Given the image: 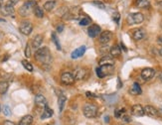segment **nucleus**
Here are the masks:
<instances>
[{
	"instance_id": "obj_3",
	"label": "nucleus",
	"mask_w": 162,
	"mask_h": 125,
	"mask_svg": "<svg viewBox=\"0 0 162 125\" xmlns=\"http://www.w3.org/2000/svg\"><path fill=\"white\" fill-rule=\"evenodd\" d=\"M73 76L76 81H87L90 78V70L87 68H78L74 70Z\"/></svg>"
},
{
	"instance_id": "obj_33",
	"label": "nucleus",
	"mask_w": 162,
	"mask_h": 125,
	"mask_svg": "<svg viewBox=\"0 0 162 125\" xmlns=\"http://www.w3.org/2000/svg\"><path fill=\"white\" fill-rule=\"evenodd\" d=\"M93 4L94 6H97L98 8H100V9H104L106 8V6H104V4L101 1H100V0H94L93 1Z\"/></svg>"
},
{
	"instance_id": "obj_41",
	"label": "nucleus",
	"mask_w": 162,
	"mask_h": 125,
	"mask_svg": "<svg viewBox=\"0 0 162 125\" xmlns=\"http://www.w3.org/2000/svg\"><path fill=\"white\" fill-rule=\"evenodd\" d=\"M3 125H15L12 121H9V120H5L4 122H3Z\"/></svg>"
},
{
	"instance_id": "obj_31",
	"label": "nucleus",
	"mask_w": 162,
	"mask_h": 125,
	"mask_svg": "<svg viewBox=\"0 0 162 125\" xmlns=\"http://www.w3.org/2000/svg\"><path fill=\"white\" fill-rule=\"evenodd\" d=\"M90 24H91V19L88 18V17H84L80 21L81 26H87V25H90Z\"/></svg>"
},
{
	"instance_id": "obj_35",
	"label": "nucleus",
	"mask_w": 162,
	"mask_h": 125,
	"mask_svg": "<svg viewBox=\"0 0 162 125\" xmlns=\"http://www.w3.org/2000/svg\"><path fill=\"white\" fill-rule=\"evenodd\" d=\"M25 56H26L27 58H30V56H31V50H30L29 44H27L26 48H25Z\"/></svg>"
},
{
	"instance_id": "obj_42",
	"label": "nucleus",
	"mask_w": 162,
	"mask_h": 125,
	"mask_svg": "<svg viewBox=\"0 0 162 125\" xmlns=\"http://www.w3.org/2000/svg\"><path fill=\"white\" fill-rule=\"evenodd\" d=\"M158 43L162 45V35H160V36L158 37Z\"/></svg>"
},
{
	"instance_id": "obj_19",
	"label": "nucleus",
	"mask_w": 162,
	"mask_h": 125,
	"mask_svg": "<svg viewBox=\"0 0 162 125\" xmlns=\"http://www.w3.org/2000/svg\"><path fill=\"white\" fill-rule=\"evenodd\" d=\"M43 36L42 35H36L34 38H33V41H32V47L34 48V49H39L40 46H41V44L43 43Z\"/></svg>"
},
{
	"instance_id": "obj_13",
	"label": "nucleus",
	"mask_w": 162,
	"mask_h": 125,
	"mask_svg": "<svg viewBox=\"0 0 162 125\" xmlns=\"http://www.w3.org/2000/svg\"><path fill=\"white\" fill-rule=\"evenodd\" d=\"M144 112L149 117H157L158 114H159V112H158L156 108L154 106H151V105H146L144 107Z\"/></svg>"
},
{
	"instance_id": "obj_39",
	"label": "nucleus",
	"mask_w": 162,
	"mask_h": 125,
	"mask_svg": "<svg viewBox=\"0 0 162 125\" xmlns=\"http://www.w3.org/2000/svg\"><path fill=\"white\" fill-rule=\"evenodd\" d=\"M64 30V24H59V26L57 27V31L59 32V33H61Z\"/></svg>"
},
{
	"instance_id": "obj_40",
	"label": "nucleus",
	"mask_w": 162,
	"mask_h": 125,
	"mask_svg": "<svg viewBox=\"0 0 162 125\" xmlns=\"http://www.w3.org/2000/svg\"><path fill=\"white\" fill-rule=\"evenodd\" d=\"M87 95H88V97H90V98H96V94H92V92L90 91H88L87 92Z\"/></svg>"
},
{
	"instance_id": "obj_37",
	"label": "nucleus",
	"mask_w": 162,
	"mask_h": 125,
	"mask_svg": "<svg viewBox=\"0 0 162 125\" xmlns=\"http://www.w3.org/2000/svg\"><path fill=\"white\" fill-rule=\"evenodd\" d=\"M19 0H7V2L5 3V5H10V6H14L18 3Z\"/></svg>"
},
{
	"instance_id": "obj_16",
	"label": "nucleus",
	"mask_w": 162,
	"mask_h": 125,
	"mask_svg": "<svg viewBox=\"0 0 162 125\" xmlns=\"http://www.w3.org/2000/svg\"><path fill=\"white\" fill-rule=\"evenodd\" d=\"M132 38L133 40L135 41H139L141 39H143L144 38V35H145V32L143 29H140V28H137V29H134V30L132 31Z\"/></svg>"
},
{
	"instance_id": "obj_25",
	"label": "nucleus",
	"mask_w": 162,
	"mask_h": 125,
	"mask_svg": "<svg viewBox=\"0 0 162 125\" xmlns=\"http://www.w3.org/2000/svg\"><path fill=\"white\" fill-rule=\"evenodd\" d=\"M53 113H54L53 110H52V109H50V108L48 107V105H47V106H45V109H44L42 115H41V118H42V119H46V118H50V117L53 115Z\"/></svg>"
},
{
	"instance_id": "obj_18",
	"label": "nucleus",
	"mask_w": 162,
	"mask_h": 125,
	"mask_svg": "<svg viewBox=\"0 0 162 125\" xmlns=\"http://www.w3.org/2000/svg\"><path fill=\"white\" fill-rule=\"evenodd\" d=\"M86 50H87V47L86 46H81L80 48H78L77 50H75L74 52L72 53V59H78V58H81L85 54Z\"/></svg>"
},
{
	"instance_id": "obj_38",
	"label": "nucleus",
	"mask_w": 162,
	"mask_h": 125,
	"mask_svg": "<svg viewBox=\"0 0 162 125\" xmlns=\"http://www.w3.org/2000/svg\"><path fill=\"white\" fill-rule=\"evenodd\" d=\"M113 19H114V21H116V23H118V22H119L120 15H119V13H118V12H116V13L114 14V17H113Z\"/></svg>"
},
{
	"instance_id": "obj_6",
	"label": "nucleus",
	"mask_w": 162,
	"mask_h": 125,
	"mask_svg": "<svg viewBox=\"0 0 162 125\" xmlns=\"http://www.w3.org/2000/svg\"><path fill=\"white\" fill-rule=\"evenodd\" d=\"M143 20H144L143 14L139 13V12H137V13L130 14L128 18V21L129 24H140L143 22Z\"/></svg>"
},
{
	"instance_id": "obj_7",
	"label": "nucleus",
	"mask_w": 162,
	"mask_h": 125,
	"mask_svg": "<svg viewBox=\"0 0 162 125\" xmlns=\"http://www.w3.org/2000/svg\"><path fill=\"white\" fill-rule=\"evenodd\" d=\"M61 82L66 85H72L76 82V79L74 78V76H73V73L69 72H65L61 76Z\"/></svg>"
},
{
	"instance_id": "obj_26",
	"label": "nucleus",
	"mask_w": 162,
	"mask_h": 125,
	"mask_svg": "<svg viewBox=\"0 0 162 125\" xmlns=\"http://www.w3.org/2000/svg\"><path fill=\"white\" fill-rule=\"evenodd\" d=\"M9 88V82L6 81L0 82V94H6V91H8Z\"/></svg>"
},
{
	"instance_id": "obj_15",
	"label": "nucleus",
	"mask_w": 162,
	"mask_h": 125,
	"mask_svg": "<svg viewBox=\"0 0 162 125\" xmlns=\"http://www.w3.org/2000/svg\"><path fill=\"white\" fill-rule=\"evenodd\" d=\"M35 104H36L38 107L45 108V106H47V100L45 97L42 94H37L36 97H35Z\"/></svg>"
},
{
	"instance_id": "obj_11",
	"label": "nucleus",
	"mask_w": 162,
	"mask_h": 125,
	"mask_svg": "<svg viewBox=\"0 0 162 125\" xmlns=\"http://www.w3.org/2000/svg\"><path fill=\"white\" fill-rule=\"evenodd\" d=\"M154 75H155L154 70L150 69V68L143 69L141 72V78L143 79L144 81H149V79H151L154 76Z\"/></svg>"
},
{
	"instance_id": "obj_47",
	"label": "nucleus",
	"mask_w": 162,
	"mask_h": 125,
	"mask_svg": "<svg viewBox=\"0 0 162 125\" xmlns=\"http://www.w3.org/2000/svg\"><path fill=\"white\" fill-rule=\"evenodd\" d=\"M0 110H1V106H0Z\"/></svg>"
},
{
	"instance_id": "obj_46",
	"label": "nucleus",
	"mask_w": 162,
	"mask_h": 125,
	"mask_svg": "<svg viewBox=\"0 0 162 125\" xmlns=\"http://www.w3.org/2000/svg\"><path fill=\"white\" fill-rule=\"evenodd\" d=\"M0 6H1V0H0Z\"/></svg>"
},
{
	"instance_id": "obj_44",
	"label": "nucleus",
	"mask_w": 162,
	"mask_h": 125,
	"mask_svg": "<svg viewBox=\"0 0 162 125\" xmlns=\"http://www.w3.org/2000/svg\"><path fill=\"white\" fill-rule=\"evenodd\" d=\"M159 55L162 57V47L160 48V49H159Z\"/></svg>"
},
{
	"instance_id": "obj_14",
	"label": "nucleus",
	"mask_w": 162,
	"mask_h": 125,
	"mask_svg": "<svg viewBox=\"0 0 162 125\" xmlns=\"http://www.w3.org/2000/svg\"><path fill=\"white\" fill-rule=\"evenodd\" d=\"M98 65H100V67H101V66H113L114 65V60L112 56H104L100 60Z\"/></svg>"
},
{
	"instance_id": "obj_1",
	"label": "nucleus",
	"mask_w": 162,
	"mask_h": 125,
	"mask_svg": "<svg viewBox=\"0 0 162 125\" xmlns=\"http://www.w3.org/2000/svg\"><path fill=\"white\" fill-rule=\"evenodd\" d=\"M35 59L38 62H40L42 65H50L52 58H51V53L48 48L43 47L37 49L36 53H35Z\"/></svg>"
},
{
	"instance_id": "obj_22",
	"label": "nucleus",
	"mask_w": 162,
	"mask_h": 125,
	"mask_svg": "<svg viewBox=\"0 0 162 125\" xmlns=\"http://www.w3.org/2000/svg\"><path fill=\"white\" fill-rule=\"evenodd\" d=\"M33 122V116L32 115H25L21 118L20 120V125H31Z\"/></svg>"
},
{
	"instance_id": "obj_30",
	"label": "nucleus",
	"mask_w": 162,
	"mask_h": 125,
	"mask_svg": "<svg viewBox=\"0 0 162 125\" xmlns=\"http://www.w3.org/2000/svg\"><path fill=\"white\" fill-rule=\"evenodd\" d=\"M52 39H53L54 43H55V45H56L57 49L61 50V45H60V43H59V39H58V37H57L56 33H52Z\"/></svg>"
},
{
	"instance_id": "obj_34",
	"label": "nucleus",
	"mask_w": 162,
	"mask_h": 125,
	"mask_svg": "<svg viewBox=\"0 0 162 125\" xmlns=\"http://www.w3.org/2000/svg\"><path fill=\"white\" fill-rule=\"evenodd\" d=\"M124 113H125V109H124V108H120V109H116V113H114V115H116V117L120 118Z\"/></svg>"
},
{
	"instance_id": "obj_32",
	"label": "nucleus",
	"mask_w": 162,
	"mask_h": 125,
	"mask_svg": "<svg viewBox=\"0 0 162 125\" xmlns=\"http://www.w3.org/2000/svg\"><path fill=\"white\" fill-rule=\"evenodd\" d=\"M2 111H3V114H4L5 116H10V115H11V109H10V107H9L8 105H4V106H3Z\"/></svg>"
},
{
	"instance_id": "obj_10",
	"label": "nucleus",
	"mask_w": 162,
	"mask_h": 125,
	"mask_svg": "<svg viewBox=\"0 0 162 125\" xmlns=\"http://www.w3.org/2000/svg\"><path fill=\"white\" fill-rule=\"evenodd\" d=\"M112 38V32H110V31H104V32H103V33L100 34V43L101 45H106V44H109Z\"/></svg>"
},
{
	"instance_id": "obj_48",
	"label": "nucleus",
	"mask_w": 162,
	"mask_h": 125,
	"mask_svg": "<svg viewBox=\"0 0 162 125\" xmlns=\"http://www.w3.org/2000/svg\"><path fill=\"white\" fill-rule=\"evenodd\" d=\"M18 125H20V124H18Z\"/></svg>"
},
{
	"instance_id": "obj_45",
	"label": "nucleus",
	"mask_w": 162,
	"mask_h": 125,
	"mask_svg": "<svg viewBox=\"0 0 162 125\" xmlns=\"http://www.w3.org/2000/svg\"><path fill=\"white\" fill-rule=\"evenodd\" d=\"M160 81L162 82V73H161V75H160Z\"/></svg>"
},
{
	"instance_id": "obj_9",
	"label": "nucleus",
	"mask_w": 162,
	"mask_h": 125,
	"mask_svg": "<svg viewBox=\"0 0 162 125\" xmlns=\"http://www.w3.org/2000/svg\"><path fill=\"white\" fill-rule=\"evenodd\" d=\"M100 32H101L100 27L96 24H93L88 29V34L91 38H96L98 35H100Z\"/></svg>"
},
{
	"instance_id": "obj_43",
	"label": "nucleus",
	"mask_w": 162,
	"mask_h": 125,
	"mask_svg": "<svg viewBox=\"0 0 162 125\" xmlns=\"http://www.w3.org/2000/svg\"><path fill=\"white\" fill-rule=\"evenodd\" d=\"M158 7H159L160 9H162V1H160L159 3H158Z\"/></svg>"
},
{
	"instance_id": "obj_12",
	"label": "nucleus",
	"mask_w": 162,
	"mask_h": 125,
	"mask_svg": "<svg viewBox=\"0 0 162 125\" xmlns=\"http://www.w3.org/2000/svg\"><path fill=\"white\" fill-rule=\"evenodd\" d=\"M131 113H132V115H134V116L141 117L145 114L144 108L142 107L140 104H135V105H133L131 108Z\"/></svg>"
},
{
	"instance_id": "obj_23",
	"label": "nucleus",
	"mask_w": 162,
	"mask_h": 125,
	"mask_svg": "<svg viewBox=\"0 0 162 125\" xmlns=\"http://www.w3.org/2000/svg\"><path fill=\"white\" fill-rule=\"evenodd\" d=\"M129 92L133 95H137V94H141V88L140 85H138L137 82H134L131 86V88H130Z\"/></svg>"
},
{
	"instance_id": "obj_21",
	"label": "nucleus",
	"mask_w": 162,
	"mask_h": 125,
	"mask_svg": "<svg viewBox=\"0 0 162 125\" xmlns=\"http://www.w3.org/2000/svg\"><path fill=\"white\" fill-rule=\"evenodd\" d=\"M134 4L138 8H148L150 6V3L148 0H135Z\"/></svg>"
},
{
	"instance_id": "obj_5",
	"label": "nucleus",
	"mask_w": 162,
	"mask_h": 125,
	"mask_svg": "<svg viewBox=\"0 0 162 125\" xmlns=\"http://www.w3.org/2000/svg\"><path fill=\"white\" fill-rule=\"evenodd\" d=\"M19 30H20V32L23 35L28 36V35L31 34V32L33 30V25L29 21H26V20L22 21L20 23V26H19Z\"/></svg>"
},
{
	"instance_id": "obj_20",
	"label": "nucleus",
	"mask_w": 162,
	"mask_h": 125,
	"mask_svg": "<svg viewBox=\"0 0 162 125\" xmlns=\"http://www.w3.org/2000/svg\"><path fill=\"white\" fill-rule=\"evenodd\" d=\"M110 56L112 58H117L120 56V54H122V51H120V48L119 46H117V45H114L112 48H110Z\"/></svg>"
},
{
	"instance_id": "obj_4",
	"label": "nucleus",
	"mask_w": 162,
	"mask_h": 125,
	"mask_svg": "<svg viewBox=\"0 0 162 125\" xmlns=\"http://www.w3.org/2000/svg\"><path fill=\"white\" fill-rule=\"evenodd\" d=\"M98 112V108L94 104L92 103H87L85 104V106L82 107V113L86 117L88 118H93L97 115Z\"/></svg>"
},
{
	"instance_id": "obj_36",
	"label": "nucleus",
	"mask_w": 162,
	"mask_h": 125,
	"mask_svg": "<svg viewBox=\"0 0 162 125\" xmlns=\"http://www.w3.org/2000/svg\"><path fill=\"white\" fill-rule=\"evenodd\" d=\"M120 118H122V119L123 121H124V122H130V121H131V118H130L129 115H128L126 113L123 114Z\"/></svg>"
},
{
	"instance_id": "obj_29",
	"label": "nucleus",
	"mask_w": 162,
	"mask_h": 125,
	"mask_svg": "<svg viewBox=\"0 0 162 125\" xmlns=\"http://www.w3.org/2000/svg\"><path fill=\"white\" fill-rule=\"evenodd\" d=\"M22 65H23V67L27 70H29V72H32V70H33V66L31 65V64L28 62V61L23 60V61H22Z\"/></svg>"
},
{
	"instance_id": "obj_17",
	"label": "nucleus",
	"mask_w": 162,
	"mask_h": 125,
	"mask_svg": "<svg viewBox=\"0 0 162 125\" xmlns=\"http://www.w3.org/2000/svg\"><path fill=\"white\" fill-rule=\"evenodd\" d=\"M14 6H10V5H5L0 9V13L3 16H9V15H13L14 14Z\"/></svg>"
},
{
	"instance_id": "obj_24",
	"label": "nucleus",
	"mask_w": 162,
	"mask_h": 125,
	"mask_svg": "<svg viewBox=\"0 0 162 125\" xmlns=\"http://www.w3.org/2000/svg\"><path fill=\"white\" fill-rule=\"evenodd\" d=\"M56 5V1L55 0H47V1L44 3V9H45L46 11H52L54 7H55Z\"/></svg>"
},
{
	"instance_id": "obj_8",
	"label": "nucleus",
	"mask_w": 162,
	"mask_h": 125,
	"mask_svg": "<svg viewBox=\"0 0 162 125\" xmlns=\"http://www.w3.org/2000/svg\"><path fill=\"white\" fill-rule=\"evenodd\" d=\"M113 69V66H101L97 69V75L98 78H104L112 72Z\"/></svg>"
},
{
	"instance_id": "obj_27",
	"label": "nucleus",
	"mask_w": 162,
	"mask_h": 125,
	"mask_svg": "<svg viewBox=\"0 0 162 125\" xmlns=\"http://www.w3.org/2000/svg\"><path fill=\"white\" fill-rule=\"evenodd\" d=\"M66 100H67V97H65L64 94H60L59 97H58V104H59V109L60 111L63 110V108H64V105L66 103Z\"/></svg>"
},
{
	"instance_id": "obj_28",
	"label": "nucleus",
	"mask_w": 162,
	"mask_h": 125,
	"mask_svg": "<svg viewBox=\"0 0 162 125\" xmlns=\"http://www.w3.org/2000/svg\"><path fill=\"white\" fill-rule=\"evenodd\" d=\"M34 14L36 16L37 18H43L44 17V10L42 8L40 7V6H36V7L34 8Z\"/></svg>"
},
{
	"instance_id": "obj_2",
	"label": "nucleus",
	"mask_w": 162,
	"mask_h": 125,
	"mask_svg": "<svg viewBox=\"0 0 162 125\" xmlns=\"http://www.w3.org/2000/svg\"><path fill=\"white\" fill-rule=\"evenodd\" d=\"M37 6V2L34 0H28L21 6V8L19 9V14L21 16H27L30 14L31 10H34V8Z\"/></svg>"
}]
</instances>
